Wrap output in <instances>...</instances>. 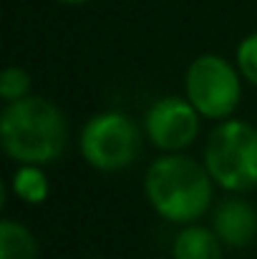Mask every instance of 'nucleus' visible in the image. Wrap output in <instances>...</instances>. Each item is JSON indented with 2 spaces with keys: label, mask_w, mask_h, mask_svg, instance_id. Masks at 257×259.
Instances as JSON below:
<instances>
[{
  "label": "nucleus",
  "mask_w": 257,
  "mask_h": 259,
  "mask_svg": "<svg viewBox=\"0 0 257 259\" xmlns=\"http://www.w3.org/2000/svg\"><path fill=\"white\" fill-rule=\"evenodd\" d=\"M68 139L66 116L56 103L41 96H25L5 103L0 113L3 151L18 164L46 166L56 161Z\"/></svg>",
  "instance_id": "1"
},
{
  "label": "nucleus",
  "mask_w": 257,
  "mask_h": 259,
  "mask_svg": "<svg viewBox=\"0 0 257 259\" xmlns=\"http://www.w3.org/2000/svg\"><path fill=\"white\" fill-rule=\"evenodd\" d=\"M212 184L214 179L207 166L181 154H167L146 169L144 194L162 219L171 224H194L212 204Z\"/></svg>",
  "instance_id": "2"
},
{
  "label": "nucleus",
  "mask_w": 257,
  "mask_h": 259,
  "mask_svg": "<svg viewBox=\"0 0 257 259\" xmlns=\"http://www.w3.org/2000/svg\"><path fill=\"white\" fill-rule=\"evenodd\" d=\"M204 166L225 191L257 186V128L247 121L227 118L207 139Z\"/></svg>",
  "instance_id": "3"
},
{
  "label": "nucleus",
  "mask_w": 257,
  "mask_h": 259,
  "mask_svg": "<svg viewBox=\"0 0 257 259\" xmlns=\"http://www.w3.org/2000/svg\"><path fill=\"white\" fill-rule=\"evenodd\" d=\"M79 146L88 166L98 171H121L141 154V128L126 113L103 111L86 121Z\"/></svg>",
  "instance_id": "4"
},
{
  "label": "nucleus",
  "mask_w": 257,
  "mask_h": 259,
  "mask_svg": "<svg viewBox=\"0 0 257 259\" xmlns=\"http://www.w3.org/2000/svg\"><path fill=\"white\" fill-rule=\"evenodd\" d=\"M184 93L202 118L227 121L242 101L240 71L222 56L204 53L189 63L184 76Z\"/></svg>",
  "instance_id": "5"
},
{
  "label": "nucleus",
  "mask_w": 257,
  "mask_h": 259,
  "mask_svg": "<svg viewBox=\"0 0 257 259\" xmlns=\"http://www.w3.org/2000/svg\"><path fill=\"white\" fill-rule=\"evenodd\" d=\"M199 118L202 116L189 103V98L164 96L149 106L144 116V134L157 149L167 154H176L197 141Z\"/></svg>",
  "instance_id": "6"
},
{
  "label": "nucleus",
  "mask_w": 257,
  "mask_h": 259,
  "mask_svg": "<svg viewBox=\"0 0 257 259\" xmlns=\"http://www.w3.org/2000/svg\"><path fill=\"white\" fill-rule=\"evenodd\" d=\"M212 229L227 247H247L257 237V209L245 199H227L217 206Z\"/></svg>",
  "instance_id": "7"
},
{
  "label": "nucleus",
  "mask_w": 257,
  "mask_h": 259,
  "mask_svg": "<svg viewBox=\"0 0 257 259\" xmlns=\"http://www.w3.org/2000/svg\"><path fill=\"white\" fill-rule=\"evenodd\" d=\"M174 259H222V242L214 234V229L187 224L171 244Z\"/></svg>",
  "instance_id": "8"
},
{
  "label": "nucleus",
  "mask_w": 257,
  "mask_h": 259,
  "mask_svg": "<svg viewBox=\"0 0 257 259\" xmlns=\"http://www.w3.org/2000/svg\"><path fill=\"white\" fill-rule=\"evenodd\" d=\"M0 259H38V242L28 227L13 219L0 222Z\"/></svg>",
  "instance_id": "9"
},
{
  "label": "nucleus",
  "mask_w": 257,
  "mask_h": 259,
  "mask_svg": "<svg viewBox=\"0 0 257 259\" xmlns=\"http://www.w3.org/2000/svg\"><path fill=\"white\" fill-rule=\"evenodd\" d=\"M10 189H13V194L20 201L35 206V204H43L48 199L51 184H48V176L43 174L41 166H35V164H20V169L13 174Z\"/></svg>",
  "instance_id": "10"
},
{
  "label": "nucleus",
  "mask_w": 257,
  "mask_h": 259,
  "mask_svg": "<svg viewBox=\"0 0 257 259\" xmlns=\"http://www.w3.org/2000/svg\"><path fill=\"white\" fill-rule=\"evenodd\" d=\"M30 93V76L28 71H23L20 66H10L3 71L0 76V98L5 103H13V101H20Z\"/></svg>",
  "instance_id": "11"
},
{
  "label": "nucleus",
  "mask_w": 257,
  "mask_h": 259,
  "mask_svg": "<svg viewBox=\"0 0 257 259\" xmlns=\"http://www.w3.org/2000/svg\"><path fill=\"white\" fill-rule=\"evenodd\" d=\"M235 61H237L240 76L257 88V33H250V35H245L240 40Z\"/></svg>",
  "instance_id": "12"
},
{
  "label": "nucleus",
  "mask_w": 257,
  "mask_h": 259,
  "mask_svg": "<svg viewBox=\"0 0 257 259\" xmlns=\"http://www.w3.org/2000/svg\"><path fill=\"white\" fill-rule=\"evenodd\" d=\"M58 3H63V5H86L91 0H58Z\"/></svg>",
  "instance_id": "13"
}]
</instances>
